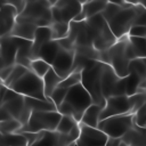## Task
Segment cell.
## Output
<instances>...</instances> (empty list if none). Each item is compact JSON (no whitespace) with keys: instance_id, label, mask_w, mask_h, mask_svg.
I'll return each instance as SVG.
<instances>
[{"instance_id":"cell-1","label":"cell","mask_w":146,"mask_h":146,"mask_svg":"<svg viewBox=\"0 0 146 146\" xmlns=\"http://www.w3.org/2000/svg\"><path fill=\"white\" fill-rule=\"evenodd\" d=\"M91 104L92 99L90 95L87 92L81 83H78L67 90L64 102L57 107V112L60 115L72 116L79 123L84 111Z\"/></svg>"},{"instance_id":"cell-2","label":"cell","mask_w":146,"mask_h":146,"mask_svg":"<svg viewBox=\"0 0 146 146\" xmlns=\"http://www.w3.org/2000/svg\"><path fill=\"white\" fill-rule=\"evenodd\" d=\"M104 63L98 60H88L81 71V84L87 90L92 99V104L105 106V98L100 90V76L104 68Z\"/></svg>"},{"instance_id":"cell-3","label":"cell","mask_w":146,"mask_h":146,"mask_svg":"<svg viewBox=\"0 0 146 146\" xmlns=\"http://www.w3.org/2000/svg\"><path fill=\"white\" fill-rule=\"evenodd\" d=\"M86 27L92 41V48L98 52H104L110 49L117 39L112 34L107 23L100 14L95 15L84 21Z\"/></svg>"},{"instance_id":"cell-4","label":"cell","mask_w":146,"mask_h":146,"mask_svg":"<svg viewBox=\"0 0 146 146\" xmlns=\"http://www.w3.org/2000/svg\"><path fill=\"white\" fill-rule=\"evenodd\" d=\"M0 106L3 107L13 119L17 120L22 127L25 125L31 115V110L25 105L24 97L2 84L0 87Z\"/></svg>"},{"instance_id":"cell-5","label":"cell","mask_w":146,"mask_h":146,"mask_svg":"<svg viewBox=\"0 0 146 146\" xmlns=\"http://www.w3.org/2000/svg\"><path fill=\"white\" fill-rule=\"evenodd\" d=\"M128 35L119 39L110 49L104 52H99V62L107 64L119 78H125L128 75V67L130 60L124 52V46Z\"/></svg>"},{"instance_id":"cell-6","label":"cell","mask_w":146,"mask_h":146,"mask_svg":"<svg viewBox=\"0 0 146 146\" xmlns=\"http://www.w3.org/2000/svg\"><path fill=\"white\" fill-rule=\"evenodd\" d=\"M62 115L57 111L50 112H31L29 121L16 133L31 132L38 133L41 131H55Z\"/></svg>"},{"instance_id":"cell-7","label":"cell","mask_w":146,"mask_h":146,"mask_svg":"<svg viewBox=\"0 0 146 146\" xmlns=\"http://www.w3.org/2000/svg\"><path fill=\"white\" fill-rule=\"evenodd\" d=\"M8 89H11L16 94L29 97V98H35L41 100H47L43 94V83L42 79L36 76L32 71L27 70L22 78H19L14 84H11Z\"/></svg>"},{"instance_id":"cell-8","label":"cell","mask_w":146,"mask_h":146,"mask_svg":"<svg viewBox=\"0 0 146 146\" xmlns=\"http://www.w3.org/2000/svg\"><path fill=\"white\" fill-rule=\"evenodd\" d=\"M55 1L48 0H35L26 1L24 10L16 17L15 23H29L34 24L38 19H44L52 24L50 8L54 6Z\"/></svg>"},{"instance_id":"cell-9","label":"cell","mask_w":146,"mask_h":146,"mask_svg":"<svg viewBox=\"0 0 146 146\" xmlns=\"http://www.w3.org/2000/svg\"><path fill=\"white\" fill-rule=\"evenodd\" d=\"M139 9H140V5H138L137 2H132L130 7L121 8L120 11L107 23L112 34L117 40L128 35V32L132 26Z\"/></svg>"},{"instance_id":"cell-10","label":"cell","mask_w":146,"mask_h":146,"mask_svg":"<svg viewBox=\"0 0 146 146\" xmlns=\"http://www.w3.org/2000/svg\"><path fill=\"white\" fill-rule=\"evenodd\" d=\"M133 125V114L115 115L100 120L97 129L108 138H122Z\"/></svg>"},{"instance_id":"cell-11","label":"cell","mask_w":146,"mask_h":146,"mask_svg":"<svg viewBox=\"0 0 146 146\" xmlns=\"http://www.w3.org/2000/svg\"><path fill=\"white\" fill-rule=\"evenodd\" d=\"M100 90L105 100L108 97L125 95V78H119L114 71L107 65H104L100 76Z\"/></svg>"},{"instance_id":"cell-12","label":"cell","mask_w":146,"mask_h":146,"mask_svg":"<svg viewBox=\"0 0 146 146\" xmlns=\"http://www.w3.org/2000/svg\"><path fill=\"white\" fill-rule=\"evenodd\" d=\"M82 10V2L78 0H58L50 8L52 23L70 24Z\"/></svg>"},{"instance_id":"cell-13","label":"cell","mask_w":146,"mask_h":146,"mask_svg":"<svg viewBox=\"0 0 146 146\" xmlns=\"http://www.w3.org/2000/svg\"><path fill=\"white\" fill-rule=\"evenodd\" d=\"M79 137L73 143L74 146H106L108 137L97 128L87 127L79 123Z\"/></svg>"},{"instance_id":"cell-14","label":"cell","mask_w":146,"mask_h":146,"mask_svg":"<svg viewBox=\"0 0 146 146\" xmlns=\"http://www.w3.org/2000/svg\"><path fill=\"white\" fill-rule=\"evenodd\" d=\"M73 63H74V49L73 50L60 49L50 66L58 76L65 79L72 73Z\"/></svg>"},{"instance_id":"cell-15","label":"cell","mask_w":146,"mask_h":146,"mask_svg":"<svg viewBox=\"0 0 146 146\" xmlns=\"http://www.w3.org/2000/svg\"><path fill=\"white\" fill-rule=\"evenodd\" d=\"M17 48H18V38H14L10 35L1 36V48H0L1 68L15 65Z\"/></svg>"},{"instance_id":"cell-16","label":"cell","mask_w":146,"mask_h":146,"mask_svg":"<svg viewBox=\"0 0 146 146\" xmlns=\"http://www.w3.org/2000/svg\"><path fill=\"white\" fill-rule=\"evenodd\" d=\"M17 17L15 8L3 1L0 2V36H9Z\"/></svg>"},{"instance_id":"cell-17","label":"cell","mask_w":146,"mask_h":146,"mask_svg":"<svg viewBox=\"0 0 146 146\" xmlns=\"http://www.w3.org/2000/svg\"><path fill=\"white\" fill-rule=\"evenodd\" d=\"M107 1L105 0H97V1H83L82 2V10L81 13L73 19V22H83L95 15L100 14L104 8L106 7Z\"/></svg>"},{"instance_id":"cell-18","label":"cell","mask_w":146,"mask_h":146,"mask_svg":"<svg viewBox=\"0 0 146 146\" xmlns=\"http://www.w3.org/2000/svg\"><path fill=\"white\" fill-rule=\"evenodd\" d=\"M52 40L51 36V30L50 27H36L34 38L32 41V48H31V60H34L38 58V54L40 48L47 43L48 41Z\"/></svg>"},{"instance_id":"cell-19","label":"cell","mask_w":146,"mask_h":146,"mask_svg":"<svg viewBox=\"0 0 146 146\" xmlns=\"http://www.w3.org/2000/svg\"><path fill=\"white\" fill-rule=\"evenodd\" d=\"M103 107L96 104H91L83 113L81 121L79 122L80 124L91 127V128H97L99 121H100V114H102Z\"/></svg>"},{"instance_id":"cell-20","label":"cell","mask_w":146,"mask_h":146,"mask_svg":"<svg viewBox=\"0 0 146 146\" xmlns=\"http://www.w3.org/2000/svg\"><path fill=\"white\" fill-rule=\"evenodd\" d=\"M36 26L34 24H29V23H15L10 36L18 38L22 40H27V41H33L34 33H35Z\"/></svg>"},{"instance_id":"cell-21","label":"cell","mask_w":146,"mask_h":146,"mask_svg":"<svg viewBox=\"0 0 146 146\" xmlns=\"http://www.w3.org/2000/svg\"><path fill=\"white\" fill-rule=\"evenodd\" d=\"M59 50H60V47H59L58 42L56 40H50L40 48L39 54H38V58H40L43 62H46L47 64L51 65L54 59L58 55Z\"/></svg>"},{"instance_id":"cell-22","label":"cell","mask_w":146,"mask_h":146,"mask_svg":"<svg viewBox=\"0 0 146 146\" xmlns=\"http://www.w3.org/2000/svg\"><path fill=\"white\" fill-rule=\"evenodd\" d=\"M62 78L58 76L54 70L50 67V70L44 74V76L42 78V83H43V94H44V97L47 99H49L51 92L58 87V84L62 82Z\"/></svg>"},{"instance_id":"cell-23","label":"cell","mask_w":146,"mask_h":146,"mask_svg":"<svg viewBox=\"0 0 146 146\" xmlns=\"http://www.w3.org/2000/svg\"><path fill=\"white\" fill-rule=\"evenodd\" d=\"M25 105L31 110V112H50V111H57L56 106L52 104L50 99L47 100H41V99H35V98H29L24 97Z\"/></svg>"},{"instance_id":"cell-24","label":"cell","mask_w":146,"mask_h":146,"mask_svg":"<svg viewBox=\"0 0 146 146\" xmlns=\"http://www.w3.org/2000/svg\"><path fill=\"white\" fill-rule=\"evenodd\" d=\"M79 125V123L72 117V116H68V115H62L57 127H56V132L58 133H62V135H68L71 133L76 127Z\"/></svg>"},{"instance_id":"cell-25","label":"cell","mask_w":146,"mask_h":146,"mask_svg":"<svg viewBox=\"0 0 146 146\" xmlns=\"http://www.w3.org/2000/svg\"><path fill=\"white\" fill-rule=\"evenodd\" d=\"M133 72L136 73L144 82H146V59L145 58H136L133 60H130L128 73Z\"/></svg>"},{"instance_id":"cell-26","label":"cell","mask_w":146,"mask_h":146,"mask_svg":"<svg viewBox=\"0 0 146 146\" xmlns=\"http://www.w3.org/2000/svg\"><path fill=\"white\" fill-rule=\"evenodd\" d=\"M0 145L2 146H27V141L22 133L2 135Z\"/></svg>"},{"instance_id":"cell-27","label":"cell","mask_w":146,"mask_h":146,"mask_svg":"<svg viewBox=\"0 0 146 146\" xmlns=\"http://www.w3.org/2000/svg\"><path fill=\"white\" fill-rule=\"evenodd\" d=\"M128 41L132 47L137 58H145L146 55V38L128 36Z\"/></svg>"},{"instance_id":"cell-28","label":"cell","mask_w":146,"mask_h":146,"mask_svg":"<svg viewBox=\"0 0 146 146\" xmlns=\"http://www.w3.org/2000/svg\"><path fill=\"white\" fill-rule=\"evenodd\" d=\"M50 67L51 66L49 64H47L46 62H43L40 58H36L34 60H31V64H30V71H32L36 76H39L41 79L50 70Z\"/></svg>"},{"instance_id":"cell-29","label":"cell","mask_w":146,"mask_h":146,"mask_svg":"<svg viewBox=\"0 0 146 146\" xmlns=\"http://www.w3.org/2000/svg\"><path fill=\"white\" fill-rule=\"evenodd\" d=\"M21 128H22V124L15 119H9V120L0 122V133L1 135L16 133Z\"/></svg>"},{"instance_id":"cell-30","label":"cell","mask_w":146,"mask_h":146,"mask_svg":"<svg viewBox=\"0 0 146 146\" xmlns=\"http://www.w3.org/2000/svg\"><path fill=\"white\" fill-rule=\"evenodd\" d=\"M26 71H27V68H25V67H23V66H21V65L15 64V65H14V68H13V71H11V73L9 74V76L2 82V86L6 87V88H9V87H10L11 84H14L19 78H22L23 74H24Z\"/></svg>"},{"instance_id":"cell-31","label":"cell","mask_w":146,"mask_h":146,"mask_svg":"<svg viewBox=\"0 0 146 146\" xmlns=\"http://www.w3.org/2000/svg\"><path fill=\"white\" fill-rule=\"evenodd\" d=\"M52 40H59L67 35L68 32V24L65 23H52L50 26Z\"/></svg>"},{"instance_id":"cell-32","label":"cell","mask_w":146,"mask_h":146,"mask_svg":"<svg viewBox=\"0 0 146 146\" xmlns=\"http://www.w3.org/2000/svg\"><path fill=\"white\" fill-rule=\"evenodd\" d=\"M120 9H121V7L119 6L117 2H110V1H107L106 7H105L104 10L100 13V15H102L103 18L105 19V22L108 23V22L120 11Z\"/></svg>"},{"instance_id":"cell-33","label":"cell","mask_w":146,"mask_h":146,"mask_svg":"<svg viewBox=\"0 0 146 146\" xmlns=\"http://www.w3.org/2000/svg\"><path fill=\"white\" fill-rule=\"evenodd\" d=\"M81 82V72L79 71H74L72 72L68 76H66L65 79L62 80V82L58 84V87L60 88H65V89H70L71 87L78 84Z\"/></svg>"},{"instance_id":"cell-34","label":"cell","mask_w":146,"mask_h":146,"mask_svg":"<svg viewBox=\"0 0 146 146\" xmlns=\"http://www.w3.org/2000/svg\"><path fill=\"white\" fill-rule=\"evenodd\" d=\"M67 90H68V89L57 87V88L51 92V95H50L49 99H50V100L52 102V104L56 106V110H57V107H58V106L64 102L65 96H66V94H67Z\"/></svg>"},{"instance_id":"cell-35","label":"cell","mask_w":146,"mask_h":146,"mask_svg":"<svg viewBox=\"0 0 146 146\" xmlns=\"http://www.w3.org/2000/svg\"><path fill=\"white\" fill-rule=\"evenodd\" d=\"M133 124L144 128L146 125V104L133 114Z\"/></svg>"},{"instance_id":"cell-36","label":"cell","mask_w":146,"mask_h":146,"mask_svg":"<svg viewBox=\"0 0 146 146\" xmlns=\"http://www.w3.org/2000/svg\"><path fill=\"white\" fill-rule=\"evenodd\" d=\"M128 36L146 38V26H138V25L131 26L128 32Z\"/></svg>"},{"instance_id":"cell-37","label":"cell","mask_w":146,"mask_h":146,"mask_svg":"<svg viewBox=\"0 0 146 146\" xmlns=\"http://www.w3.org/2000/svg\"><path fill=\"white\" fill-rule=\"evenodd\" d=\"M5 3H8V5H10V6H13L14 8H15V10H16V13H17V16L24 10V8H25V5H26V1L25 0H5L3 1Z\"/></svg>"},{"instance_id":"cell-38","label":"cell","mask_w":146,"mask_h":146,"mask_svg":"<svg viewBox=\"0 0 146 146\" xmlns=\"http://www.w3.org/2000/svg\"><path fill=\"white\" fill-rule=\"evenodd\" d=\"M13 68H14V65H13V66H8V67L1 68V71H0V80H1V82H3V81L9 76V74H10L11 71H13Z\"/></svg>"},{"instance_id":"cell-39","label":"cell","mask_w":146,"mask_h":146,"mask_svg":"<svg viewBox=\"0 0 146 146\" xmlns=\"http://www.w3.org/2000/svg\"><path fill=\"white\" fill-rule=\"evenodd\" d=\"M9 119H13V117L10 116V114L3 107L0 106V122L1 121H6V120H9Z\"/></svg>"},{"instance_id":"cell-40","label":"cell","mask_w":146,"mask_h":146,"mask_svg":"<svg viewBox=\"0 0 146 146\" xmlns=\"http://www.w3.org/2000/svg\"><path fill=\"white\" fill-rule=\"evenodd\" d=\"M66 146H74V144L72 143V144H68V145H66Z\"/></svg>"},{"instance_id":"cell-41","label":"cell","mask_w":146,"mask_h":146,"mask_svg":"<svg viewBox=\"0 0 146 146\" xmlns=\"http://www.w3.org/2000/svg\"><path fill=\"white\" fill-rule=\"evenodd\" d=\"M0 48H1V36H0Z\"/></svg>"},{"instance_id":"cell-42","label":"cell","mask_w":146,"mask_h":146,"mask_svg":"<svg viewBox=\"0 0 146 146\" xmlns=\"http://www.w3.org/2000/svg\"><path fill=\"white\" fill-rule=\"evenodd\" d=\"M1 137H2V135H1V133H0V141H1Z\"/></svg>"},{"instance_id":"cell-43","label":"cell","mask_w":146,"mask_h":146,"mask_svg":"<svg viewBox=\"0 0 146 146\" xmlns=\"http://www.w3.org/2000/svg\"><path fill=\"white\" fill-rule=\"evenodd\" d=\"M0 71H1V66H0ZM0 82H1V80H0ZM1 83H2V82H1Z\"/></svg>"},{"instance_id":"cell-44","label":"cell","mask_w":146,"mask_h":146,"mask_svg":"<svg viewBox=\"0 0 146 146\" xmlns=\"http://www.w3.org/2000/svg\"><path fill=\"white\" fill-rule=\"evenodd\" d=\"M144 129H145V130H146V125H145V127H144Z\"/></svg>"},{"instance_id":"cell-45","label":"cell","mask_w":146,"mask_h":146,"mask_svg":"<svg viewBox=\"0 0 146 146\" xmlns=\"http://www.w3.org/2000/svg\"><path fill=\"white\" fill-rule=\"evenodd\" d=\"M129 146H136V145H129Z\"/></svg>"},{"instance_id":"cell-46","label":"cell","mask_w":146,"mask_h":146,"mask_svg":"<svg viewBox=\"0 0 146 146\" xmlns=\"http://www.w3.org/2000/svg\"><path fill=\"white\" fill-rule=\"evenodd\" d=\"M145 59H146V55H145Z\"/></svg>"}]
</instances>
